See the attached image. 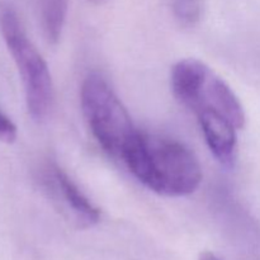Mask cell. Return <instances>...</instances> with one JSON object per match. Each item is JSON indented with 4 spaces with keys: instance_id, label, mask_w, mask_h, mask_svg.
<instances>
[{
    "instance_id": "277c9868",
    "label": "cell",
    "mask_w": 260,
    "mask_h": 260,
    "mask_svg": "<svg viewBox=\"0 0 260 260\" xmlns=\"http://www.w3.org/2000/svg\"><path fill=\"white\" fill-rule=\"evenodd\" d=\"M170 83L177 101L194 114L213 111L230 119L239 129L245 124V112L236 94L202 61L180 60L173 68Z\"/></svg>"
},
{
    "instance_id": "3957f363",
    "label": "cell",
    "mask_w": 260,
    "mask_h": 260,
    "mask_svg": "<svg viewBox=\"0 0 260 260\" xmlns=\"http://www.w3.org/2000/svg\"><path fill=\"white\" fill-rule=\"evenodd\" d=\"M84 118L99 146L109 156L121 159L124 149L139 129L106 78L89 74L80 89Z\"/></svg>"
},
{
    "instance_id": "6da1fadb",
    "label": "cell",
    "mask_w": 260,
    "mask_h": 260,
    "mask_svg": "<svg viewBox=\"0 0 260 260\" xmlns=\"http://www.w3.org/2000/svg\"><path fill=\"white\" fill-rule=\"evenodd\" d=\"M121 160L140 183L165 197L192 194L202 182L194 152L170 137L137 131Z\"/></svg>"
},
{
    "instance_id": "8992f818",
    "label": "cell",
    "mask_w": 260,
    "mask_h": 260,
    "mask_svg": "<svg viewBox=\"0 0 260 260\" xmlns=\"http://www.w3.org/2000/svg\"><path fill=\"white\" fill-rule=\"evenodd\" d=\"M196 116L213 156L223 167H233L238 155V127L217 112L201 111Z\"/></svg>"
},
{
    "instance_id": "7a4b0ae2",
    "label": "cell",
    "mask_w": 260,
    "mask_h": 260,
    "mask_svg": "<svg viewBox=\"0 0 260 260\" xmlns=\"http://www.w3.org/2000/svg\"><path fill=\"white\" fill-rule=\"evenodd\" d=\"M0 33L17 66L24 91L28 114L45 121L55 102V88L47 62L27 36L19 15L7 3L0 4Z\"/></svg>"
},
{
    "instance_id": "9c48e42d",
    "label": "cell",
    "mask_w": 260,
    "mask_h": 260,
    "mask_svg": "<svg viewBox=\"0 0 260 260\" xmlns=\"http://www.w3.org/2000/svg\"><path fill=\"white\" fill-rule=\"evenodd\" d=\"M200 260H221L217 255H215L213 253H210V251H206V253L201 254Z\"/></svg>"
},
{
    "instance_id": "5b68a950",
    "label": "cell",
    "mask_w": 260,
    "mask_h": 260,
    "mask_svg": "<svg viewBox=\"0 0 260 260\" xmlns=\"http://www.w3.org/2000/svg\"><path fill=\"white\" fill-rule=\"evenodd\" d=\"M41 183L46 192L61 202L74 222L80 228H91L101 220V210L89 200L75 182L55 162L41 169Z\"/></svg>"
},
{
    "instance_id": "ba28073f",
    "label": "cell",
    "mask_w": 260,
    "mask_h": 260,
    "mask_svg": "<svg viewBox=\"0 0 260 260\" xmlns=\"http://www.w3.org/2000/svg\"><path fill=\"white\" fill-rule=\"evenodd\" d=\"M18 129L14 122L5 113L0 111V142L12 144L17 140Z\"/></svg>"
},
{
    "instance_id": "30bf717a",
    "label": "cell",
    "mask_w": 260,
    "mask_h": 260,
    "mask_svg": "<svg viewBox=\"0 0 260 260\" xmlns=\"http://www.w3.org/2000/svg\"><path fill=\"white\" fill-rule=\"evenodd\" d=\"M89 2H91V3H102V2H103V0H89Z\"/></svg>"
},
{
    "instance_id": "52a82bcc",
    "label": "cell",
    "mask_w": 260,
    "mask_h": 260,
    "mask_svg": "<svg viewBox=\"0 0 260 260\" xmlns=\"http://www.w3.org/2000/svg\"><path fill=\"white\" fill-rule=\"evenodd\" d=\"M170 8L175 20L182 27H194L202 18L201 0H170Z\"/></svg>"
}]
</instances>
